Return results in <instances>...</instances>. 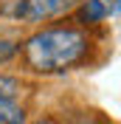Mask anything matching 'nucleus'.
Wrapping results in <instances>:
<instances>
[{
  "label": "nucleus",
  "instance_id": "obj_2",
  "mask_svg": "<svg viewBox=\"0 0 121 124\" xmlns=\"http://www.w3.org/2000/svg\"><path fill=\"white\" fill-rule=\"evenodd\" d=\"M76 3L79 0H23L17 8V17H23L28 23H42V20H51V17L70 11Z\"/></svg>",
  "mask_w": 121,
  "mask_h": 124
},
{
  "label": "nucleus",
  "instance_id": "obj_3",
  "mask_svg": "<svg viewBox=\"0 0 121 124\" xmlns=\"http://www.w3.org/2000/svg\"><path fill=\"white\" fill-rule=\"evenodd\" d=\"M79 17H82V23H101L107 17L104 0H84L82 8H79Z\"/></svg>",
  "mask_w": 121,
  "mask_h": 124
},
{
  "label": "nucleus",
  "instance_id": "obj_6",
  "mask_svg": "<svg viewBox=\"0 0 121 124\" xmlns=\"http://www.w3.org/2000/svg\"><path fill=\"white\" fill-rule=\"evenodd\" d=\"M104 8H107V14L118 17V0H107V3H104Z\"/></svg>",
  "mask_w": 121,
  "mask_h": 124
},
{
  "label": "nucleus",
  "instance_id": "obj_1",
  "mask_svg": "<svg viewBox=\"0 0 121 124\" xmlns=\"http://www.w3.org/2000/svg\"><path fill=\"white\" fill-rule=\"evenodd\" d=\"M90 39L79 28H42L37 34H31L23 45L25 62L31 70L37 73H62V70L73 68L87 56Z\"/></svg>",
  "mask_w": 121,
  "mask_h": 124
},
{
  "label": "nucleus",
  "instance_id": "obj_5",
  "mask_svg": "<svg viewBox=\"0 0 121 124\" xmlns=\"http://www.w3.org/2000/svg\"><path fill=\"white\" fill-rule=\"evenodd\" d=\"M14 51H17V48L11 45V42H6V39L0 37V62H6V59H11V56H14Z\"/></svg>",
  "mask_w": 121,
  "mask_h": 124
},
{
  "label": "nucleus",
  "instance_id": "obj_4",
  "mask_svg": "<svg viewBox=\"0 0 121 124\" xmlns=\"http://www.w3.org/2000/svg\"><path fill=\"white\" fill-rule=\"evenodd\" d=\"M20 96V82L14 76H3L0 73V99L3 101H14Z\"/></svg>",
  "mask_w": 121,
  "mask_h": 124
},
{
  "label": "nucleus",
  "instance_id": "obj_7",
  "mask_svg": "<svg viewBox=\"0 0 121 124\" xmlns=\"http://www.w3.org/2000/svg\"><path fill=\"white\" fill-rule=\"evenodd\" d=\"M37 124H53V121H51V118H42V121H37Z\"/></svg>",
  "mask_w": 121,
  "mask_h": 124
}]
</instances>
